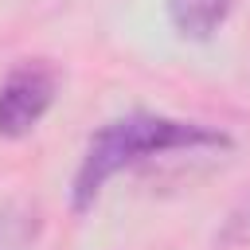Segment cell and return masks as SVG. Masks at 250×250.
I'll return each mask as SVG.
<instances>
[{
    "label": "cell",
    "mask_w": 250,
    "mask_h": 250,
    "mask_svg": "<svg viewBox=\"0 0 250 250\" xmlns=\"http://www.w3.org/2000/svg\"><path fill=\"white\" fill-rule=\"evenodd\" d=\"M207 148H230V137L215 125L180 121V117H164V113L113 117L86 141V152H82L74 184H70V203H74V211H90L98 203L102 188L117 172L168 156V152H207Z\"/></svg>",
    "instance_id": "cell-1"
},
{
    "label": "cell",
    "mask_w": 250,
    "mask_h": 250,
    "mask_svg": "<svg viewBox=\"0 0 250 250\" xmlns=\"http://www.w3.org/2000/svg\"><path fill=\"white\" fill-rule=\"evenodd\" d=\"M59 90V74L43 59L16 62L0 82V137H27L51 109Z\"/></svg>",
    "instance_id": "cell-2"
},
{
    "label": "cell",
    "mask_w": 250,
    "mask_h": 250,
    "mask_svg": "<svg viewBox=\"0 0 250 250\" xmlns=\"http://www.w3.org/2000/svg\"><path fill=\"white\" fill-rule=\"evenodd\" d=\"M234 0H168V20L184 39H211L227 16H230Z\"/></svg>",
    "instance_id": "cell-3"
},
{
    "label": "cell",
    "mask_w": 250,
    "mask_h": 250,
    "mask_svg": "<svg viewBox=\"0 0 250 250\" xmlns=\"http://www.w3.org/2000/svg\"><path fill=\"white\" fill-rule=\"evenodd\" d=\"M39 238V207L8 203L0 207V250H31Z\"/></svg>",
    "instance_id": "cell-4"
}]
</instances>
